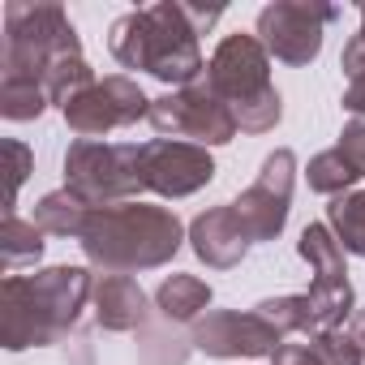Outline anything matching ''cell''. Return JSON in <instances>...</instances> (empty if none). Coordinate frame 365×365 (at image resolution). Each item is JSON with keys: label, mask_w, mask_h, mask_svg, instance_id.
<instances>
[{"label": "cell", "mask_w": 365, "mask_h": 365, "mask_svg": "<svg viewBox=\"0 0 365 365\" xmlns=\"http://www.w3.org/2000/svg\"><path fill=\"white\" fill-rule=\"evenodd\" d=\"M224 18V5H190V0H159V5L120 14L108 31V52L120 69L150 73L168 91H185L207 78L198 35Z\"/></svg>", "instance_id": "6da1fadb"}, {"label": "cell", "mask_w": 365, "mask_h": 365, "mask_svg": "<svg viewBox=\"0 0 365 365\" xmlns=\"http://www.w3.org/2000/svg\"><path fill=\"white\" fill-rule=\"evenodd\" d=\"M95 297L86 267H43L35 275H5L0 284V344L9 352L61 344Z\"/></svg>", "instance_id": "7a4b0ae2"}, {"label": "cell", "mask_w": 365, "mask_h": 365, "mask_svg": "<svg viewBox=\"0 0 365 365\" xmlns=\"http://www.w3.org/2000/svg\"><path fill=\"white\" fill-rule=\"evenodd\" d=\"M190 241V228L176 220V211L155 202H116L91 207L78 245L99 275H138L168 267L180 245Z\"/></svg>", "instance_id": "3957f363"}, {"label": "cell", "mask_w": 365, "mask_h": 365, "mask_svg": "<svg viewBox=\"0 0 365 365\" xmlns=\"http://www.w3.org/2000/svg\"><path fill=\"white\" fill-rule=\"evenodd\" d=\"M202 82L232 108L241 133H271L284 120V99L271 82V56L258 35H224Z\"/></svg>", "instance_id": "277c9868"}, {"label": "cell", "mask_w": 365, "mask_h": 365, "mask_svg": "<svg viewBox=\"0 0 365 365\" xmlns=\"http://www.w3.org/2000/svg\"><path fill=\"white\" fill-rule=\"evenodd\" d=\"M82 52V39L69 14L52 0H9L5 35H0V78H31L43 82V69L56 56Z\"/></svg>", "instance_id": "5b68a950"}, {"label": "cell", "mask_w": 365, "mask_h": 365, "mask_svg": "<svg viewBox=\"0 0 365 365\" xmlns=\"http://www.w3.org/2000/svg\"><path fill=\"white\" fill-rule=\"evenodd\" d=\"M65 190L86 207L142 202V142H91L73 138L65 150Z\"/></svg>", "instance_id": "8992f818"}, {"label": "cell", "mask_w": 365, "mask_h": 365, "mask_svg": "<svg viewBox=\"0 0 365 365\" xmlns=\"http://www.w3.org/2000/svg\"><path fill=\"white\" fill-rule=\"evenodd\" d=\"M150 129L159 138H176V142H194V146H228L241 129L232 108L207 86H185V91H163L150 99Z\"/></svg>", "instance_id": "52a82bcc"}, {"label": "cell", "mask_w": 365, "mask_h": 365, "mask_svg": "<svg viewBox=\"0 0 365 365\" xmlns=\"http://www.w3.org/2000/svg\"><path fill=\"white\" fill-rule=\"evenodd\" d=\"M335 18H339V9L335 5H322V0H275V5L258 9L254 35L267 48L271 61L292 65V69H305V65L318 61L322 39H327V26Z\"/></svg>", "instance_id": "ba28073f"}, {"label": "cell", "mask_w": 365, "mask_h": 365, "mask_svg": "<svg viewBox=\"0 0 365 365\" xmlns=\"http://www.w3.org/2000/svg\"><path fill=\"white\" fill-rule=\"evenodd\" d=\"M292 185H297V155L288 146H279V150H271L262 159L254 185L232 198V211H237L250 245L275 241L284 232L288 211H292Z\"/></svg>", "instance_id": "9c48e42d"}, {"label": "cell", "mask_w": 365, "mask_h": 365, "mask_svg": "<svg viewBox=\"0 0 365 365\" xmlns=\"http://www.w3.org/2000/svg\"><path fill=\"white\" fill-rule=\"evenodd\" d=\"M61 116H65L73 138L103 142L112 129H129V125L146 120L150 116V99H146V91L129 73H108L91 91H82Z\"/></svg>", "instance_id": "30bf717a"}, {"label": "cell", "mask_w": 365, "mask_h": 365, "mask_svg": "<svg viewBox=\"0 0 365 365\" xmlns=\"http://www.w3.org/2000/svg\"><path fill=\"white\" fill-rule=\"evenodd\" d=\"M190 344L211 356V361H254V356H275L284 335L254 309H207L194 331Z\"/></svg>", "instance_id": "8fae6325"}, {"label": "cell", "mask_w": 365, "mask_h": 365, "mask_svg": "<svg viewBox=\"0 0 365 365\" xmlns=\"http://www.w3.org/2000/svg\"><path fill=\"white\" fill-rule=\"evenodd\" d=\"M215 155L194 142H176V138H150L142 142V185L146 194H159L168 202L190 198L207 190L215 180Z\"/></svg>", "instance_id": "7c38bea8"}, {"label": "cell", "mask_w": 365, "mask_h": 365, "mask_svg": "<svg viewBox=\"0 0 365 365\" xmlns=\"http://www.w3.org/2000/svg\"><path fill=\"white\" fill-rule=\"evenodd\" d=\"M190 250L198 254V262H207L211 271H232L245 262L250 254V237L232 211V202L224 207H207L202 215L190 220Z\"/></svg>", "instance_id": "4fadbf2b"}, {"label": "cell", "mask_w": 365, "mask_h": 365, "mask_svg": "<svg viewBox=\"0 0 365 365\" xmlns=\"http://www.w3.org/2000/svg\"><path fill=\"white\" fill-rule=\"evenodd\" d=\"M91 305H95L99 331H112V335L142 331V322H146V292L133 275H95Z\"/></svg>", "instance_id": "5bb4252c"}, {"label": "cell", "mask_w": 365, "mask_h": 365, "mask_svg": "<svg viewBox=\"0 0 365 365\" xmlns=\"http://www.w3.org/2000/svg\"><path fill=\"white\" fill-rule=\"evenodd\" d=\"M211 284L207 279H198V275H168L159 288H155V309H159V318L163 322H176V327H194L207 309H211Z\"/></svg>", "instance_id": "9a60e30c"}, {"label": "cell", "mask_w": 365, "mask_h": 365, "mask_svg": "<svg viewBox=\"0 0 365 365\" xmlns=\"http://www.w3.org/2000/svg\"><path fill=\"white\" fill-rule=\"evenodd\" d=\"M48 232L35 224V220H22V215H5L0 224V258H5V271L18 275V267H31L43 258V241Z\"/></svg>", "instance_id": "2e32d148"}, {"label": "cell", "mask_w": 365, "mask_h": 365, "mask_svg": "<svg viewBox=\"0 0 365 365\" xmlns=\"http://www.w3.org/2000/svg\"><path fill=\"white\" fill-rule=\"evenodd\" d=\"M86 215H91V207H86L82 198H73L69 190H52V194H43V198L35 202V224H39L48 237H69V241H78Z\"/></svg>", "instance_id": "e0dca14e"}, {"label": "cell", "mask_w": 365, "mask_h": 365, "mask_svg": "<svg viewBox=\"0 0 365 365\" xmlns=\"http://www.w3.org/2000/svg\"><path fill=\"white\" fill-rule=\"evenodd\" d=\"M297 254L309 262L314 279H339V275H348L344 245L335 241V232L327 224H305L301 228V241H297Z\"/></svg>", "instance_id": "ac0fdd59"}, {"label": "cell", "mask_w": 365, "mask_h": 365, "mask_svg": "<svg viewBox=\"0 0 365 365\" xmlns=\"http://www.w3.org/2000/svg\"><path fill=\"white\" fill-rule=\"evenodd\" d=\"M327 228L335 232V241L344 245V254L365 258V190H348V194L331 198Z\"/></svg>", "instance_id": "d6986e66"}, {"label": "cell", "mask_w": 365, "mask_h": 365, "mask_svg": "<svg viewBox=\"0 0 365 365\" xmlns=\"http://www.w3.org/2000/svg\"><path fill=\"white\" fill-rule=\"evenodd\" d=\"M305 180H309V190H314V194H322V198H339V194H348L356 180H361V172L344 159L339 146H331V150H318V155L305 163Z\"/></svg>", "instance_id": "ffe728a7"}, {"label": "cell", "mask_w": 365, "mask_h": 365, "mask_svg": "<svg viewBox=\"0 0 365 365\" xmlns=\"http://www.w3.org/2000/svg\"><path fill=\"white\" fill-rule=\"evenodd\" d=\"M48 91L43 82L31 78H0V116L5 120H39L48 112Z\"/></svg>", "instance_id": "44dd1931"}, {"label": "cell", "mask_w": 365, "mask_h": 365, "mask_svg": "<svg viewBox=\"0 0 365 365\" xmlns=\"http://www.w3.org/2000/svg\"><path fill=\"white\" fill-rule=\"evenodd\" d=\"M254 314H262L279 335H309L314 318H309V297L305 292H288V297H267L254 305Z\"/></svg>", "instance_id": "7402d4cb"}, {"label": "cell", "mask_w": 365, "mask_h": 365, "mask_svg": "<svg viewBox=\"0 0 365 365\" xmlns=\"http://www.w3.org/2000/svg\"><path fill=\"white\" fill-rule=\"evenodd\" d=\"M305 344L318 356V365H365V352L356 348V339L344 327L339 331H309Z\"/></svg>", "instance_id": "603a6c76"}, {"label": "cell", "mask_w": 365, "mask_h": 365, "mask_svg": "<svg viewBox=\"0 0 365 365\" xmlns=\"http://www.w3.org/2000/svg\"><path fill=\"white\" fill-rule=\"evenodd\" d=\"M5 150H9V159H14V185H9V207H5V215H18V190L26 185V176H31V146L18 142V138H9Z\"/></svg>", "instance_id": "cb8c5ba5"}, {"label": "cell", "mask_w": 365, "mask_h": 365, "mask_svg": "<svg viewBox=\"0 0 365 365\" xmlns=\"http://www.w3.org/2000/svg\"><path fill=\"white\" fill-rule=\"evenodd\" d=\"M335 146H339L344 159L365 176V120H361V116H352V120L339 129V142H335Z\"/></svg>", "instance_id": "d4e9b609"}, {"label": "cell", "mask_w": 365, "mask_h": 365, "mask_svg": "<svg viewBox=\"0 0 365 365\" xmlns=\"http://www.w3.org/2000/svg\"><path fill=\"white\" fill-rule=\"evenodd\" d=\"M339 69H344V78H348V82H352V78H365V5H361V31L344 43Z\"/></svg>", "instance_id": "484cf974"}, {"label": "cell", "mask_w": 365, "mask_h": 365, "mask_svg": "<svg viewBox=\"0 0 365 365\" xmlns=\"http://www.w3.org/2000/svg\"><path fill=\"white\" fill-rule=\"evenodd\" d=\"M344 331H348V335L356 339V348L365 352V305H356V314L348 318V327H344Z\"/></svg>", "instance_id": "4316f807"}]
</instances>
